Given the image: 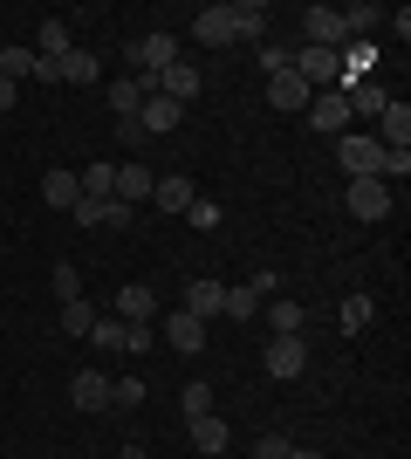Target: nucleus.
<instances>
[{
  "mask_svg": "<svg viewBox=\"0 0 411 459\" xmlns=\"http://www.w3.org/2000/svg\"><path fill=\"white\" fill-rule=\"evenodd\" d=\"M288 69L309 82V90H343V56H336V48H295Z\"/></svg>",
  "mask_w": 411,
  "mask_h": 459,
  "instance_id": "nucleus-1",
  "label": "nucleus"
},
{
  "mask_svg": "<svg viewBox=\"0 0 411 459\" xmlns=\"http://www.w3.org/2000/svg\"><path fill=\"white\" fill-rule=\"evenodd\" d=\"M336 158H343V172H350V178H377V172H384V144H377L371 131H343V137H336Z\"/></svg>",
  "mask_w": 411,
  "mask_h": 459,
  "instance_id": "nucleus-2",
  "label": "nucleus"
},
{
  "mask_svg": "<svg viewBox=\"0 0 411 459\" xmlns=\"http://www.w3.org/2000/svg\"><path fill=\"white\" fill-rule=\"evenodd\" d=\"M343 206H350L356 220H384V212H391V186H384V178H350V186H343Z\"/></svg>",
  "mask_w": 411,
  "mask_h": 459,
  "instance_id": "nucleus-3",
  "label": "nucleus"
},
{
  "mask_svg": "<svg viewBox=\"0 0 411 459\" xmlns=\"http://www.w3.org/2000/svg\"><path fill=\"white\" fill-rule=\"evenodd\" d=\"M185 316H199V323H213V316H227V281H213V274H199L193 288H185Z\"/></svg>",
  "mask_w": 411,
  "mask_h": 459,
  "instance_id": "nucleus-4",
  "label": "nucleus"
},
{
  "mask_svg": "<svg viewBox=\"0 0 411 459\" xmlns=\"http://www.w3.org/2000/svg\"><path fill=\"white\" fill-rule=\"evenodd\" d=\"M193 35L206 41V48H227V41L240 35V21H234V7H227V0H219V7H199V14H193Z\"/></svg>",
  "mask_w": 411,
  "mask_h": 459,
  "instance_id": "nucleus-5",
  "label": "nucleus"
},
{
  "mask_svg": "<svg viewBox=\"0 0 411 459\" xmlns=\"http://www.w3.org/2000/svg\"><path fill=\"white\" fill-rule=\"evenodd\" d=\"M302 117H309L315 131H336V137L350 131V103H343V90H315V96H309V110H302Z\"/></svg>",
  "mask_w": 411,
  "mask_h": 459,
  "instance_id": "nucleus-6",
  "label": "nucleus"
},
{
  "mask_svg": "<svg viewBox=\"0 0 411 459\" xmlns=\"http://www.w3.org/2000/svg\"><path fill=\"white\" fill-rule=\"evenodd\" d=\"M302 370H309V343H302V336H274L268 343V377H302Z\"/></svg>",
  "mask_w": 411,
  "mask_h": 459,
  "instance_id": "nucleus-7",
  "label": "nucleus"
},
{
  "mask_svg": "<svg viewBox=\"0 0 411 459\" xmlns=\"http://www.w3.org/2000/svg\"><path fill=\"white\" fill-rule=\"evenodd\" d=\"M377 124H384V131H377L384 152H411V103H405V96H391V103L377 110Z\"/></svg>",
  "mask_w": 411,
  "mask_h": 459,
  "instance_id": "nucleus-8",
  "label": "nucleus"
},
{
  "mask_svg": "<svg viewBox=\"0 0 411 459\" xmlns=\"http://www.w3.org/2000/svg\"><path fill=\"white\" fill-rule=\"evenodd\" d=\"M309 82H302V76H295V69H274V76H268V103H274V110H288V117H302V110H309Z\"/></svg>",
  "mask_w": 411,
  "mask_h": 459,
  "instance_id": "nucleus-9",
  "label": "nucleus"
},
{
  "mask_svg": "<svg viewBox=\"0 0 411 459\" xmlns=\"http://www.w3.org/2000/svg\"><path fill=\"white\" fill-rule=\"evenodd\" d=\"M165 343H172L178 357H199V350H206V323L185 316V308H172V316H165Z\"/></svg>",
  "mask_w": 411,
  "mask_h": 459,
  "instance_id": "nucleus-10",
  "label": "nucleus"
},
{
  "mask_svg": "<svg viewBox=\"0 0 411 459\" xmlns=\"http://www.w3.org/2000/svg\"><path fill=\"white\" fill-rule=\"evenodd\" d=\"M302 28H309V48H336V56H343V14H336V7H309V14H302Z\"/></svg>",
  "mask_w": 411,
  "mask_h": 459,
  "instance_id": "nucleus-11",
  "label": "nucleus"
},
{
  "mask_svg": "<svg viewBox=\"0 0 411 459\" xmlns=\"http://www.w3.org/2000/svg\"><path fill=\"white\" fill-rule=\"evenodd\" d=\"M69 404L76 411H110V377L103 370H76L69 377Z\"/></svg>",
  "mask_w": 411,
  "mask_h": 459,
  "instance_id": "nucleus-12",
  "label": "nucleus"
},
{
  "mask_svg": "<svg viewBox=\"0 0 411 459\" xmlns=\"http://www.w3.org/2000/svg\"><path fill=\"white\" fill-rule=\"evenodd\" d=\"M131 62L144 69V76H158V69H172V62H178V41L165 35V28H158V35H144V41L131 48Z\"/></svg>",
  "mask_w": 411,
  "mask_h": 459,
  "instance_id": "nucleus-13",
  "label": "nucleus"
},
{
  "mask_svg": "<svg viewBox=\"0 0 411 459\" xmlns=\"http://www.w3.org/2000/svg\"><path fill=\"white\" fill-rule=\"evenodd\" d=\"M193 199H199V192H193V178H185V172H172V178H151V206H158V212H185Z\"/></svg>",
  "mask_w": 411,
  "mask_h": 459,
  "instance_id": "nucleus-14",
  "label": "nucleus"
},
{
  "mask_svg": "<svg viewBox=\"0 0 411 459\" xmlns=\"http://www.w3.org/2000/svg\"><path fill=\"white\" fill-rule=\"evenodd\" d=\"M137 131H144V137L178 131V103H172V96H144V110H137Z\"/></svg>",
  "mask_w": 411,
  "mask_h": 459,
  "instance_id": "nucleus-15",
  "label": "nucleus"
},
{
  "mask_svg": "<svg viewBox=\"0 0 411 459\" xmlns=\"http://www.w3.org/2000/svg\"><path fill=\"white\" fill-rule=\"evenodd\" d=\"M261 308H268L274 336H302V323H309V308H302V302H288V295H274V302H261Z\"/></svg>",
  "mask_w": 411,
  "mask_h": 459,
  "instance_id": "nucleus-16",
  "label": "nucleus"
},
{
  "mask_svg": "<svg viewBox=\"0 0 411 459\" xmlns=\"http://www.w3.org/2000/svg\"><path fill=\"white\" fill-rule=\"evenodd\" d=\"M117 199H124V206H137V199H151V172H144L137 158H124V165H117Z\"/></svg>",
  "mask_w": 411,
  "mask_h": 459,
  "instance_id": "nucleus-17",
  "label": "nucleus"
},
{
  "mask_svg": "<svg viewBox=\"0 0 411 459\" xmlns=\"http://www.w3.org/2000/svg\"><path fill=\"white\" fill-rule=\"evenodd\" d=\"M110 110H117V124H131V117L144 110V82H137V76H117V82H110Z\"/></svg>",
  "mask_w": 411,
  "mask_h": 459,
  "instance_id": "nucleus-18",
  "label": "nucleus"
},
{
  "mask_svg": "<svg viewBox=\"0 0 411 459\" xmlns=\"http://www.w3.org/2000/svg\"><path fill=\"white\" fill-rule=\"evenodd\" d=\"M76 186H82V199H117V165H82Z\"/></svg>",
  "mask_w": 411,
  "mask_h": 459,
  "instance_id": "nucleus-19",
  "label": "nucleus"
},
{
  "mask_svg": "<svg viewBox=\"0 0 411 459\" xmlns=\"http://www.w3.org/2000/svg\"><path fill=\"white\" fill-rule=\"evenodd\" d=\"M151 316H158L151 288H124V295H117V323H151Z\"/></svg>",
  "mask_w": 411,
  "mask_h": 459,
  "instance_id": "nucleus-20",
  "label": "nucleus"
},
{
  "mask_svg": "<svg viewBox=\"0 0 411 459\" xmlns=\"http://www.w3.org/2000/svg\"><path fill=\"white\" fill-rule=\"evenodd\" d=\"M41 199H48V206H56V212H69V206H76V199H82L76 172H48V178H41Z\"/></svg>",
  "mask_w": 411,
  "mask_h": 459,
  "instance_id": "nucleus-21",
  "label": "nucleus"
},
{
  "mask_svg": "<svg viewBox=\"0 0 411 459\" xmlns=\"http://www.w3.org/2000/svg\"><path fill=\"white\" fill-rule=\"evenodd\" d=\"M193 446H199V453H227V446H234L227 419H213V411H206V419H193Z\"/></svg>",
  "mask_w": 411,
  "mask_h": 459,
  "instance_id": "nucleus-22",
  "label": "nucleus"
},
{
  "mask_svg": "<svg viewBox=\"0 0 411 459\" xmlns=\"http://www.w3.org/2000/svg\"><path fill=\"white\" fill-rule=\"evenodd\" d=\"M35 56H41V62H62V56H69V21H41Z\"/></svg>",
  "mask_w": 411,
  "mask_h": 459,
  "instance_id": "nucleus-23",
  "label": "nucleus"
},
{
  "mask_svg": "<svg viewBox=\"0 0 411 459\" xmlns=\"http://www.w3.org/2000/svg\"><path fill=\"white\" fill-rule=\"evenodd\" d=\"M103 76V62L90 56V48H69V56H62V82H69V90H76V82H97Z\"/></svg>",
  "mask_w": 411,
  "mask_h": 459,
  "instance_id": "nucleus-24",
  "label": "nucleus"
},
{
  "mask_svg": "<svg viewBox=\"0 0 411 459\" xmlns=\"http://www.w3.org/2000/svg\"><path fill=\"white\" fill-rule=\"evenodd\" d=\"M343 103H350V117H377L384 103H391V96L377 90V82H350V96H343Z\"/></svg>",
  "mask_w": 411,
  "mask_h": 459,
  "instance_id": "nucleus-25",
  "label": "nucleus"
},
{
  "mask_svg": "<svg viewBox=\"0 0 411 459\" xmlns=\"http://www.w3.org/2000/svg\"><path fill=\"white\" fill-rule=\"evenodd\" d=\"M178 411H185V419H206V411H213V384H185V391H178Z\"/></svg>",
  "mask_w": 411,
  "mask_h": 459,
  "instance_id": "nucleus-26",
  "label": "nucleus"
},
{
  "mask_svg": "<svg viewBox=\"0 0 411 459\" xmlns=\"http://www.w3.org/2000/svg\"><path fill=\"white\" fill-rule=\"evenodd\" d=\"M0 76H7V82L35 76V48H0Z\"/></svg>",
  "mask_w": 411,
  "mask_h": 459,
  "instance_id": "nucleus-27",
  "label": "nucleus"
},
{
  "mask_svg": "<svg viewBox=\"0 0 411 459\" xmlns=\"http://www.w3.org/2000/svg\"><path fill=\"white\" fill-rule=\"evenodd\" d=\"M227 316H234V323H254V316H261V295H254V288H227Z\"/></svg>",
  "mask_w": 411,
  "mask_h": 459,
  "instance_id": "nucleus-28",
  "label": "nucleus"
},
{
  "mask_svg": "<svg viewBox=\"0 0 411 459\" xmlns=\"http://www.w3.org/2000/svg\"><path fill=\"white\" fill-rule=\"evenodd\" d=\"M90 323H97V308L82 302V295H76V302H62V329H69V336H90Z\"/></svg>",
  "mask_w": 411,
  "mask_h": 459,
  "instance_id": "nucleus-29",
  "label": "nucleus"
},
{
  "mask_svg": "<svg viewBox=\"0 0 411 459\" xmlns=\"http://www.w3.org/2000/svg\"><path fill=\"white\" fill-rule=\"evenodd\" d=\"M90 343L97 350H124V323L117 316H97V323H90Z\"/></svg>",
  "mask_w": 411,
  "mask_h": 459,
  "instance_id": "nucleus-30",
  "label": "nucleus"
},
{
  "mask_svg": "<svg viewBox=\"0 0 411 459\" xmlns=\"http://www.w3.org/2000/svg\"><path fill=\"white\" fill-rule=\"evenodd\" d=\"M110 404H124V411H131V404H144V377H131V370H124V377H110Z\"/></svg>",
  "mask_w": 411,
  "mask_h": 459,
  "instance_id": "nucleus-31",
  "label": "nucleus"
},
{
  "mask_svg": "<svg viewBox=\"0 0 411 459\" xmlns=\"http://www.w3.org/2000/svg\"><path fill=\"white\" fill-rule=\"evenodd\" d=\"M343 329H371V295H343Z\"/></svg>",
  "mask_w": 411,
  "mask_h": 459,
  "instance_id": "nucleus-32",
  "label": "nucleus"
},
{
  "mask_svg": "<svg viewBox=\"0 0 411 459\" xmlns=\"http://www.w3.org/2000/svg\"><path fill=\"white\" fill-rule=\"evenodd\" d=\"M234 21H240V35H261V28H268V7H261V0H240Z\"/></svg>",
  "mask_w": 411,
  "mask_h": 459,
  "instance_id": "nucleus-33",
  "label": "nucleus"
},
{
  "mask_svg": "<svg viewBox=\"0 0 411 459\" xmlns=\"http://www.w3.org/2000/svg\"><path fill=\"white\" fill-rule=\"evenodd\" d=\"M377 21H384L377 7H343V35H371Z\"/></svg>",
  "mask_w": 411,
  "mask_h": 459,
  "instance_id": "nucleus-34",
  "label": "nucleus"
},
{
  "mask_svg": "<svg viewBox=\"0 0 411 459\" xmlns=\"http://www.w3.org/2000/svg\"><path fill=\"white\" fill-rule=\"evenodd\" d=\"M69 212H76V227H103V212H110V199H76Z\"/></svg>",
  "mask_w": 411,
  "mask_h": 459,
  "instance_id": "nucleus-35",
  "label": "nucleus"
},
{
  "mask_svg": "<svg viewBox=\"0 0 411 459\" xmlns=\"http://www.w3.org/2000/svg\"><path fill=\"white\" fill-rule=\"evenodd\" d=\"M185 220H193L199 233H213V227H219V206H213V199H193V206H185Z\"/></svg>",
  "mask_w": 411,
  "mask_h": 459,
  "instance_id": "nucleus-36",
  "label": "nucleus"
},
{
  "mask_svg": "<svg viewBox=\"0 0 411 459\" xmlns=\"http://www.w3.org/2000/svg\"><path fill=\"white\" fill-rule=\"evenodd\" d=\"M377 178H384V186H398V178H411V152H384V172H377Z\"/></svg>",
  "mask_w": 411,
  "mask_h": 459,
  "instance_id": "nucleus-37",
  "label": "nucleus"
},
{
  "mask_svg": "<svg viewBox=\"0 0 411 459\" xmlns=\"http://www.w3.org/2000/svg\"><path fill=\"white\" fill-rule=\"evenodd\" d=\"M56 295H62V302H76V295H82V274L69 268V261H62V268H56Z\"/></svg>",
  "mask_w": 411,
  "mask_h": 459,
  "instance_id": "nucleus-38",
  "label": "nucleus"
},
{
  "mask_svg": "<svg viewBox=\"0 0 411 459\" xmlns=\"http://www.w3.org/2000/svg\"><path fill=\"white\" fill-rule=\"evenodd\" d=\"M254 459H288V439H281V432H261V439H254Z\"/></svg>",
  "mask_w": 411,
  "mask_h": 459,
  "instance_id": "nucleus-39",
  "label": "nucleus"
},
{
  "mask_svg": "<svg viewBox=\"0 0 411 459\" xmlns=\"http://www.w3.org/2000/svg\"><path fill=\"white\" fill-rule=\"evenodd\" d=\"M158 336H151V323H124V350H151Z\"/></svg>",
  "mask_w": 411,
  "mask_h": 459,
  "instance_id": "nucleus-40",
  "label": "nucleus"
},
{
  "mask_svg": "<svg viewBox=\"0 0 411 459\" xmlns=\"http://www.w3.org/2000/svg\"><path fill=\"white\" fill-rule=\"evenodd\" d=\"M7 110H14V82L0 76V117H7Z\"/></svg>",
  "mask_w": 411,
  "mask_h": 459,
  "instance_id": "nucleus-41",
  "label": "nucleus"
},
{
  "mask_svg": "<svg viewBox=\"0 0 411 459\" xmlns=\"http://www.w3.org/2000/svg\"><path fill=\"white\" fill-rule=\"evenodd\" d=\"M288 459H322V453H309V446H288Z\"/></svg>",
  "mask_w": 411,
  "mask_h": 459,
  "instance_id": "nucleus-42",
  "label": "nucleus"
},
{
  "mask_svg": "<svg viewBox=\"0 0 411 459\" xmlns=\"http://www.w3.org/2000/svg\"><path fill=\"white\" fill-rule=\"evenodd\" d=\"M144 459H151V453H144Z\"/></svg>",
  "mask_w": 411,
  "mask_h": 459,
  "instance_id": "nucleus-43",
  "label": "nucleus"
}]
</instances>
